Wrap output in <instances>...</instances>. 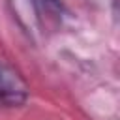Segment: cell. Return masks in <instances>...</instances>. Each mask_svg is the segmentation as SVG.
<instances>
[{
    "label": "cell",
    "mask_w": 120,
    "mask_h": 120,
    "mask_svg": "<svg viewBox=\"0 0 120 120\" xmlns=\"http://www.w3.org/2000/svg\"><path fill=\"white\" fill-rule=\"evenodd\" d=\"M6 2L17 26L30 39H36L41 34V11L38 0H6Z\"/></svg>",
    "instance_id": "7a4b0ae2"
},
{
    "label": "cell",
    "mask_w": 120,
    "mask_h": 120,
    "mask_svg": "<svg viewBox=\"0 0 120 120\" xmlns=\"http://www.w3.org/2000/svg\"><path fill=\"white\" fill-rule=\"evenodd\" d=\"M30 96V86L22 75L0 58V103L8 107H21Z\"/></svg>",
    "instance_id": "6da1fadb"
}]
</instances>
